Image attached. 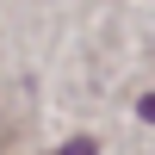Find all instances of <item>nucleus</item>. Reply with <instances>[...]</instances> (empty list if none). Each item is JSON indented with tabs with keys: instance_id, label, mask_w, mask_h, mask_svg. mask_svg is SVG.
<instances>
[{
	"instance_id": "1",
	"label": "nucleus",
	"mask_w": 155,
	"mask_h": 155,
	"mask_svg": "<svg viewBox=\"0 0 155 155\" xmlns=\"http://www.w3.org/2000/svg\"><path fill=\"white\" fill-rule=\"evenodd\" d=\"M62 155H93V143H87V137H81V143H68Z\"/></svg>"
},
{
	"instance_id": "2",
	"label": "nucleus",
	"mask_w": 155,
	"mask_h": 155,
	"mask_svg": "<svg viewBox=\"0 0 155 155\" xmlns=\"http://www.w3.org/2000/svg\"><path fill=\"white\" fill-rule=\"evenodd\" d=\"M137 112H143V118H149V124H155V93H149V99H143V106H137Z\"/></svg>"
}]
</instances>
